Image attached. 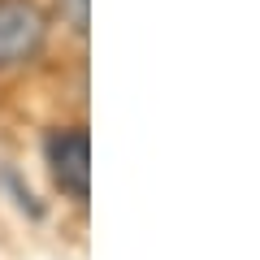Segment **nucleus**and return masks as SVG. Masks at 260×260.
I'll use <instances>...</instances> for the list:
<instances>
[{
    "label": "nucleus",
    "instance_id": "1",
    "mask_svg": "<svg viewBox=\"0 0 260 260\" xmlns=\"http://www.w3.org/2000/svg\"><path fill=\"white\" fill-rule=\"evenodd\" d=\"M48 39V22L30 0H0V70L26 65Z\"/></svg>",
    "mask_w": 260,
    "mask_h": 260
},
{
    "label": "nucleus",
    "instance_id": "2",
    "mask_svg": "<svg viewBox=\"0 0 260 260\" xmlns=\"http://www.w3.org/2000/svg\"><path fill=\"white\" fill-rule=\"evenodd\" d=\"M48 169L65 195L87 200V191H91V139H87L83 126L48 135Z\"/></svg>",
    "mask_w": 260,
    "mask_h": 260
},
{
    "label": "nucleus",
    "instance_id": "3",
    "mask_svg": "<svg viewBox=\"0 0 260 260\" xmlns=\"http://www.w3.org/2000/svg\"><path fill=\"white\" fill-rule=\"evenodd\" d=\"M56 13L74 35H87V22H91V0H56Z\"/></svg>",
    "mask_w": 260,
    "mask_h": 260
}]
</instances>
